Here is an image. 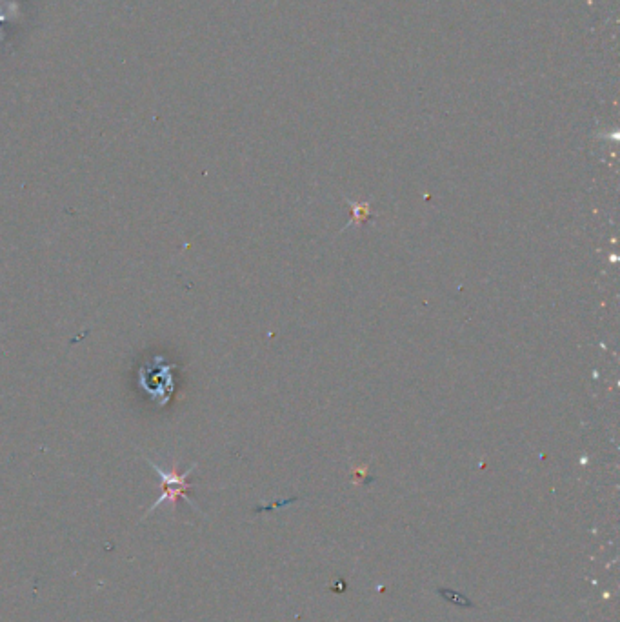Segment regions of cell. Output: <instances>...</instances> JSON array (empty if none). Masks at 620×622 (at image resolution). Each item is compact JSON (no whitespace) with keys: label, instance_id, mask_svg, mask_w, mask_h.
<instances>
[{"label":"cell","instance_id":"obj_1","mask_svg":"<svg viewBox=\"0 0 620 622\" xmlns=\"http://www.w3.org/2000/svg\"><path fill=\"white\" fill-rule=\"evenodd\" d=\"M144 459H146V462H148L151 468H153V470L157 472V475H159L162 493H160L159 499L151 504L150 510L146 512V515H144L142 519H146L150 513L155 512V510L159 508L160 504H164V502H170L171 506H177V501H179V499H184V501L191 504L197 512H200L199 506H197L195 502L191 501V497L188 495V492L191 490V484L188 482V477H190L191 472L197 468V464H193L188 472H177V466H173V470H171V472H166L164 468H160L159 464H155V462L150 461L148 457H144Z\"/></svg>","mask_w":620,"mask_h":622}]
</instances>
